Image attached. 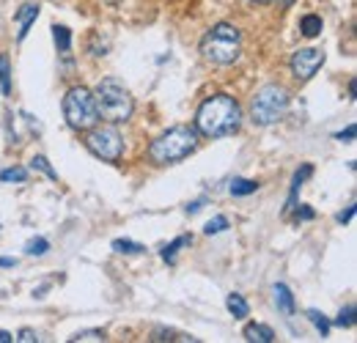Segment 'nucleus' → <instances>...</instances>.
Here are the masks:
<instances>
[{"mask_svg":"<svg viewBox=\"0 0 357 343\" xmlns=\"http://www.w3.org/2000/svg\"><path fill=\"white\" fill-rule=\"evenodd\" d=\"M308 319L313 321V327L321 333V338H327V335H330V321H327V319H324L319 310H308Z\"/></svg>","mask_w":357,"mask_h":343,"instance_id":"6ab92c4d","label":"nucleus"},{"mask_svg":"<svg viewBox=\"0 0 357 343\" xmlns=\"http://www.w3.org/2000/svg\"><path fill=\"white\" fill-rule=\"evenodd\" d=\"M25 178H28L25 168H8V171L0 173V181H25Z\"/></svg>","mask_w":357,"mask_h":343,"instance_id":"412c9836","label":"nucleus"},{"mask_svg":"<svg viewBox=\"0 0 357 343\" xmlns=\"http://www.w3.org/2000/svg\"><path fill=\"white\" fill-rule=\"evenodd\" d=\"M225 307L234 313V319H245V316L250 313V307H248V302H245V297H242V294H228Z\"/></svg>","mask_w":357,"mask_h":343,"instance_id":"f8f14e48","label":"nucleus"},{"mask_svg":"<svg viewBox=\"0 0 357 343\" xmlns=\"http://www.w3.org/2000/svg\"><path fill=\"white\" fill-rule=\"evenodd\" d=\"M195 146H198V132L195 129L174 127L151 143L149 157L157 165H174V162H181L184 157H190L195 151Z\"/></svg>","mask_w":357,"mask_h":343,"instance_id":"7ed1b4c3","label":"nucleus"},{"mask_svg":"<svg viewBox=\"0 0 357 343\" xmlns=\"http://www.w3.org/2000/svg\"><path fill=\"white\" fill-rule=\"evenodd\" d=\"M335 324L338 327H352L355 324V305H349L347 310H341V316L335 319Z\"/></svg>","mask_w":357,"mask_h":343,"instance_id":"5701e85b","label":"nucleus"},{"mask_svg":"<svg viewBox=\"0 0 357 343\" xmlns=\"http://www.w3.org/2000/svg\"><path fill=\"white\" fill-rule=\"evenodd\" d=\"M105 338V333L102 330H86V333H77L72 341L77 343V341H102Z\"/></svg>","mask_w":357,"mask_h":343,"instance_id":"b1692460","label":"nucleus"},{"mask_svg":"<svg viewBox=\"0 0 357 343\" xmlns=\"http://www.w3.org/2000/svg\"><path fill=\"white\" fill-rule=\"evenodd\" d=\"M190 242H192V236H178L176 242H171L168 247H162V258H165L168 264H174V261H176L178 247H184V245H190Z\"/></svg>","mask_w":357,"mask_h":343,"instance_id":"f3484780","label":"nucleus"},{"mask_svg":"<svg viewBox=\"0 0 357 343\" xmlns=\"http://www.w3.org/2000/svg\"><path fill=\"white\" fill-rule=\"evenodd\" d=\"M256 3H269V0H256Z\"/></svg>","mask_w":357,"mask_h":343,"instance_id":"473e14b6","label":"nucleus"},{"mask_svg":"<svg viewBox=\"0 0 357 343\" xmlns=\"http://www.w3.org/2000/svg\"><path fill=\"white\" fill-rule=\"evenodd\" d=\"M33 168H39V171H45L47 176L52 178V181L58 178V173H55V171H52V168H50V162H47L45 157H33Z\"/></svg>","mask_w":357,"mask_h":343,"instance_id":"393cba45","label":"nucleus"},{"mask_svg":"<svg viewBox=\"0 0 357 343\" xmlns=\"http://www.w3.org/2000/svg\"><path fill=\"white\" fill-rule=\"evenodd\" d=\"M0 91H3V96L11 93V72H8V58L6 55H0Z\"/></svg>","mask_w":357,"mask_h":343,"instance_id":"a211bd4d","label":"nucleus"},{"mask_svg":"<svg viewBox=\"0 0 357 343\" xmlns=\"http://www.w3.org/2000/svg\"><path fill=\"white\" fill-rule=\"evenodd\" d=\"M17 341H22V343H33V341H36V335H33V330H22Z\"/></svg>","mask_w":357,"mask_h":343,"instance_id":"cd10ccee","label":"nucleus"},{"mask_svg":"<svg viewBox=\"0 0 357 343\" xmlns=\"http://www.w3.org/2000/svg\"><path fill=\"white\" fill-rule=\"evenodd\" d=\"M275 305H278V310L283 316H294V294L289 291L286 283H278L275 286Z\"/></svg>","mask_w":357,"mask_h":343,"instance_id":"9d476101","label":"nucleus"},{"mask_svg":"<svg viewBox=\"0 0 357 343\" xmlns=\"http://www.w3.org/2000/svg\"><path fill=\"white\" fill-rule=\"evenodd\" d=\"M324 63V52L316 49V47H308V49H297L291 55V72L297 80H311L313 75L321 69Z\"/></svg>","mask_w":357,"mask_h":343,"instance_id":"6e6552de","label":"nucleus"},{"mask_svg":"<svg viewBox=\"0 0 357 343\" xmlns=\"http://www.w3.org/2000/svg\"><path fill=\"white\" fill-rule=\"evenodd\" d=\"M14 264H17L14 258H0V266H14Z\"/></svg>","mask_w":357,"mask_h":343,"instance_id":"7c9ffc66","label":"nucleus"},{"mask_svg":"<svg viewBox=\"0 0 357 343\" xmlns=\"http://www.w3.org/2000/svg\"><path fill=\"white\" fill-rule=\"evenodd\" d=\"M225 228H228V220H225V217H215V220H209V222H206V228H204V231L212 236V234H223Z\"/></svg>","mask_w":357,"mask_h":343,"instance_id":"4be33fe9","label":"nucleus"},{"mask_svg":"<svg viewBox=\"0 0 357 343\" xmlns=\"http://www.w3.org/2000/svg\"><path fill=\"white\" fill-rule=\"evenodd\" d=\"M355 135H357V127L352 124V127H347L344 132H338V135H335V140H341V143H352V140H355Z\"/></svg>","mask_w":357,"mask_h":343,"instance_id":"a878e982","label":"nucleus"},{"mask_svg":"<svg viewBox=\"0 0 357 343\" xmlns=\"http://www.w3.org/2000/svg\"><path fill=\"white\" fill-rule=\"evenodd\" d=\"M245 338L250 343H272L275 341V333L264 327V324H248L245 327Z\"/></svg>","mask_w":357,"mask_h":343,"instance_id":"9b49d317","label":"nucleus"},{"mask_svg":"<svg viewBox=\"0 0 357 343\" xmlns=\"http://www.w3.org/2000/svg\"><path fill=\"white\" fill-rule=\"evenodd\" d=\"M286 107H289V91L283 86L269 83V86H264L256 93L250 113H253V121L259 127H269V124H275L286 113Z\"/></svg>","mask_w":357,"mask_h":343,"instance_id":"39448f33","label":"nucleus"},{"mask_svg":"<svg viewBox=\"0 0 357 343\" xmlns=\"http://www.w3.org/2000/svg\"><path fill=\"white\" fill-rule=\"evenodd\" d=\"M352 217H355V206H349V209H347V212H341V215L335 217V220H338V222H349V220H352Z\"/></svg>","mask_w":357,"mask_h":343,"instance_id":"c85d7f7f","label":"nucleus"},{"mask_svg":"<svg viewBox=\"0 0 357 343\" xmlns=\"http://www.w3.org/2000/svg\"><path fill=\"white\" fill-rule=\"evenodd\" d=\"M239 124H242V110H239L236 99L228 96V93H218V96L206 99L198 107V116H195V127L206 137L234 135L239 129Z\"/></svg>","mask_w":357,"mask_h":343,"instance_id":"f257e3e1","label":"nucleus"},{"mask_svg":"<svg viewBox=\"0 0 357 343\" xmlns=\"http://www.w3.org/2000/svg\"><path fill=\"white\" fill-rule=\"evenodd\" d=\"M36 17H39V6H36V3H25V6L17 11V22H20V33H17V39H20V42L28 36L31 25L36 22Z\"/></svg>","mask_w":357,"mask_h":343,"instance_id":"1a4fd4ad","label":"nucleus"},{"mask_svg":"<svg viewBox=\"0 0 357 343\" xmlns=\"http://www.w3.org/2000/svg\"><path fill=\"white\" fill-rule=\"evenodd\" d=\"M8 341H14V335H8V333L0 330V343H8Z\"/></svg>","mask_w":357,"mask_h":343,"instance_id":"c756f323","label":"nucleus"},{"mask_svg":"<svg viewBox=\"0 0 357 343\" xmlns=\"http://www.w3.org/2000/svg\"><path fill=\"white\" fill-rule=\"evenodd\" d=\"M239 49H242V36L234 25H215L204 39H201V55L209 61V63H218V66H228L239 58Z\"/></svg>","mask_w":357,"mask_h":343,"instance_id":"20e7f679","label":"nucleus"},{"mask_svg":"<svg viewBox=\"0 0 357 343\" xmlns=\"http://www.w3.org/2000/svg\"><path fill=\"white\" fill-rule=\"evenodd\" d=\"M86 146H89L91 154H96L105 162H119L121 151H124V140H121V135H119L116 127L91 129L89 137H86Z\"/></svg>","mask_w":357,"mask_h":343,"instance_id":"0eeeda50","label":"nucleus"},{"mask_svg":"<svg viewBox=\"0 0 357 343\" xmlns=\"http://www.w3.org/2000/svg\"><path fill=\"white\" fill-rule=\"evenodd\" d=\"M113 250H116V253H124V256H137V253H146V247H143V245L130 242V239H116V242H113Z\"/></svg>","mask_w":357,"mask_h":343,"instance_id":"4468645a","label":"nucleus"},{"mask_svg":"<svg viewBox=\"0 0 357 343\" xmlns=\"http://www.w3.org/2000/svg\"><path fill=\"white\" fill-rule=\"evenodd\" d=\"M256 190H259V184L250 181V178H236V181L231 184V195H236V198H242V195H253Z\"/></svg>","mask_w":357,"mask_h":343,"instance_id":"ddd939ff","label":"nucleus"},{"mask_svg":"<svg viewBox=\"0 0 357 343\" xmlns=\"http://www.w3.org/2000/svg\"><path fill=\"white\" fill-rule=\"evenodd\" d=\"M63 119L72 129H91L96 124V105L89 88L77 86L63 96Z\"/></svg>","mask_w":357,"mask_h":343,"instance_id":"423d86ee","label":"nucleus"},{"mask_svg":"<svg viewBox=\"0 0 357 343\" xmlns=\"http://www.w3.org/2000/svg\"><path fill=\"white\" fill-rule=\"evenodd\" d=\"M291 3H294V0H280V6H283V8H289Z\"/></svg>","mask_w":357,"mask_h":343,"instance_id":"2f4dec72","label":"nucleus"},{"mask_svg":"<svg viewBox=\"0 0 357 343\" xmlns=\"http://www.w3.org/2000/svg\"><path fill=\"white\" fill-rule=\"evenodd\" d=\"M313 209H308V206H300V209H297V220H313Z\"/></svg>","mask_w":357,"mask_h":343,"instance_id":"bb28decb","label":"nucleus"},{"mask_svg":"<svg viewBox=\"0 0 357 343\" xmlns=\"http://www.w3.org/2000/svg\"><path fill=\"white\" fill-rule=\"evenodd\" d=\"M52 36H55V44H58L61 52H69V47H72V33H69V28L55 25V28H52Z\"/></svg>","mask_w":357,"mask_h":343,"instance_id":"dca6fc26","label":"nucleus"},{"mask_svg":"<svg viewBox=\"0 0 357 343\" xmlns=\"http://www.w3.org/2000/svg\"><path fill=\"white\" fill-rule=\"evenodd\" d=\"M300 31H303L308 39L319 36V33H321V20H319L316 14H308V17H303V22H300Z\"/></svg>","mask_w":357,"mask_h":343,"instance_id":"2eb2a0df","label":"nucleus"},{"mask_svg":"<svg viewBox=\"0 0 357 343\" xmlns=\"http://www.w3.org/2000/svg\"><path fill=\"white\" fill-rule=\"evenodd\" d=\"M93 105H96V119H105L110 124H121L132 116V96L116 77L102 80L93 88Z\"/></svg>","mask_w":357,"mask_h":343,"instance_id":"f03ea898","label":"nucleus"},{"mask_svg":"<svg viewBox=\"0 0 357 343\" xmlns=\"http://www.w3.org/2000/svg\"><path fill=\"white\" fill-rule=\"evenodd\" d=\"M25 250H28V256H45L47 250H50V242L47 239H31L28 245H25Z\"/></svg>","mask_w":357,"mask_h":343,"instance_id":"aec40b11","label":"nucleus"}]
</instances>
